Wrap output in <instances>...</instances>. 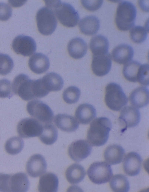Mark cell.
<instances>
[{"instance_id": "1", "label": "cell", "mask_w": 149, "mask_h": 192, "mask_svg": "<svg viewBox=\"0 0 149 192\" xmlns=\"http://www.w3.org/2000/svg\"><path fill=\"white\" fill-rule=\"evenodd\" d=\"M112 123L108 118L100 117L95 119L91 123L87 131V141L91 145L100 146L107 142Z\"/></svg>"}, {"instance_id": "2", "label": "cell", "mask_w": 149, "mask_h": 192, "mask_svg": "<svg viewBox=\"0 0 149 192\" xmlns=\"http://www.w3.org/2000/svg\"><path fill=\"white\" fill-rule=\"evenodd\" d=\"M47 7L54 12L58 19L63 26L68 27L76 26L79 19L78 12L70 4L60 1H47Z\"/></svg>"}, {"instance_id": "3", "label": "cell", "mask_w": 149, "mask_h": 192, "mask_svg": "<svg viewBox=\"0 0 149 192\" xmlns=\"http://www.w3.org/2000/svg\"><path fill=\"white\" fill-rule=\"evenodd\" d=\"M137 10L132 3L127 1L120 2L117 7L115 22L118 28L122 31H127L134 25Z\"/></svg>"}, {"instance_id": "4", "label": "cell", "mask_w": 149, "mask_h": 192, "mask_svg": "<svg viewBox=\"0 0 149 192\" xmlns=\"http://www.w3.org/2000/svg\"><path fill=\"white\" fill-rule=\"evenodd\" d=\"M105 101L110 109L118 111L127 104L128 98L120 85L111 82L106 87Z\"/></svg>"}, {"instance_id": "5", "label": "cell", "mask_w": 149, "mask_h": 192, "mask_svg": "<svg viewBox=\"0 0 149 192\" xmlns=\"http://www.w3.org/2000/svg\"><path fill=\"white\" fill-rule=\"evenodd\" d=\"M53 11L48 7L40 8L36 15L38 30L42 35H47L52 34L55 30L57 21Z\"/></svg>"}, {"instance_id": "6", "label": "cell", "mask_w": 149, "mask_h": 192, "mask_svg": "<svg viewBox=\"0 0 149 192\" xmlns=\"http://www.w3.org/2000/svg\"><path fill=\"white\" fill-rule=\"evenodd\" d=\"M12 85L13 94L18 95L23 100L29 101L36 98L34 80L30 79L26 75L22 73L17 75L14 79Z\"/></svg>"}, {"instance_id": "7", "label": "cell", "mask_w": 149, "mask_h": 192, "mask_svg": "<svg viewBox=\"0 0 149 192\" xmlns=\"http://www.w3.org/2000/svg\"><path fill=\"white\" fill-rule=\"evenodd\" d=\"M29 114L42 123H51L53 121L54 113L49 107L38 100L29 101L26 105Z\"/></svg>"}, {"instance_id": "8", "label": "cell", "mask_w": 149, "mask_h": 192, "mask_svg": "<svg viewBox=\"0 0 149 192\" xmlns=\"http://www.w3.org/2000/svg\"><path fill=\"white\" fill-rule=\"evenodd\" d=\"M87 174L93 183L100 184L108 182L113 175L110 165L104 162H97L92 163L88 168Z\"/></svg>"}, {"instance_id": "9", "label": "cell", "mask_w": 149, "mask_h": 192, "mask_svg": "<svg viewBox=\"0 0 149 192\" xmlns=\"http://www.w3.org/2000/svg\"><path fill=\"white\" fill-rule=\"evenodd\" d=\"M43 125L35 118H26L21 120L17 125L18 135L24 138L39 137L42 131Z\"/></svg>"}, {"instance_id": "10", "label": "cell", "mask_w": 149, "mask_h": 192, "mask_svg": "<svg viewBox=\"0 0 149 192\" xmlns=\"http://www.w3.org/2000/svg\"><path fill=\"white\" fill-rule=\"evenodd\" d=\"M12 46L16 53L24 56L31 55L35 52L37 47L36 42L32 37L23 35L15 38Z\"/></svg>"}, {"instance_id": "11", "label": "cell", "mask_w": 149, "mask_h": 192, "mask_svg": "<svg viewBox=\"0 0 149 192\" xmlns=\"http://www.w3.org/2000/svg\"><path fill=\"white\" fill-rule=\"evenodd\" d=\"M92 146L85 140L80 139L73 142L69 146L68 153L70 157L76 162L81 161L91 154Z\"/></svg>"}, {"instance_id": "12", "label": "cell", "mask_w": 149, "mask_h": 192, "mask_svg": "<svg viewBox=\"0 0 149 192\" xmlns=\"http://www.w3.org/2000/svg\"><path fill=\"white\" fill-rule=\"evenodd\" d=\"M140 119V113L138 109L131 106L125 107L121 111L119 118L120 124L124 127L122 131L123 132L127 128L135 127Z\"/></svg>"}, {"instance_id": "13", "label": "cell", "mask_w": 149, "mask_h": 192, "mask_svg": "<svg viewBox=\"0 0 149 192\" xmlns=\"http://www.w3.org/2000/svg\"><path fill=\"white\" fill-rule=\"evenodd\" d=\"M112 64L111 56L107 53L101 55H93L91 67L93 73L98 76L107 74L110 70Z\"/></svg>"}, {"instance_id": "14", "label": "cell", "mask_w": 149, "mask_h": 192, "mask_svg": "<svg viewBox=\"0 0 149 192\" xmlns=\"http://www.w3.org/2000/svg\"><path fill=\"white\" fill-rule=\"evenodd\" d=\"M47 168V164L44 157L39 154L32 155L26 164L27 173L30 177H37L45 173Z\"/></svg>"}, {"instance_id": "15", "label": "cell", "mask_w": 149, "mask_h": 192, "mask_svg": "<svg viewBox=\"0 0 149 192\" xmlns=\"http://www.w3.org/2000/svg\"><path fill=\"white\" fill-rule=\"evenodd\" d=\"M142 159L138 153L132 152L127 154L125 157L123 168L125 173L130 176L138 175L141 169Z\"/></svg>"}, {"instance_id": "16", "label": "cell", "mask_w": 149, "mask_h": 192, "mask_svg": "<svg viewBox=\"0 0 149 192\" xmlns=\"http://www.w3.org/2000/svg\"><path fill=\"white\" fill-rule=\"evenodd\" d=\"M134 52L130 45L125 44L116 47L111 53V57L115 62L124 64L129 62L133 58Z\"/></svg>"}, {"instance_id": "17", "label": "cell", "mask_w": 149, "mask_h": 192, "mask_svg": "<svg viewBox=\"0 0 149 192\" xmlns=\"http://www.w3.org/2000/svg\"><path fill=\"white\" fill-rule=\"evenodd\" d=\"M29 68L33 72L40 74L46 71L50 66L48 57L39 53L34 54L29 58L28 61Z\"/></svg>"}, {"instance_id": "18", "label": "cell", "mask_w": 149, "mask_h": 192, "mask_svg": "<svg viewBox=\"0 0 149 192\" xmlns=\"http://www.w3.org/2000/svg\"><path fill=\"white\" fill-rule=\"evenodd\" d=\"M54 121L58 128L67 132H74L79 127V123L76 119L66 114H58L55 116Z\"/></svg>"}, {"instance_id": "19", "label": "cell", "mask_w": 149, "mask_h": 192, "mask_svg": "<svg viewBox=\"0 0 149 192\" xmlns=\"http://www.w3.org/2000/svg\"><path fill=\"white\" fill-rule=\"evenodd\" d=\"M96 116L95 107L92 105L87 103L79 105L75 113V118L79 123L84 125L89 123Z\"/></svg>"}, {"instance_id": "20", "label": "cell", "mask_w": 149, "mask_h": 192, "mask_svg": "<svg viewBox=\"0 0 149 192\" xmlns=\"http://www.w3.org/2000/svg\"><path fill=\"white\" fill-rule=\"evenodd\" d=\"M58 179L54 174L47 173L40 177L38 190L41 192H56L58 191Z\"/></svg>"}, {"instance_id": "21", "label": "cell", "mask_w": 149, "mask_h": 192, "mask_svg": "<svg viewBox=\"0 0 149 192\" xmlns=\"http://www.w3.org/2000/svg\"><path fill=\"white\" fill-rule=\"evenodd\" d=\"M125 154L124 149L120 145L113 144L108 146L104 153L105 161L110 165H114L121 162Z\"/></svg>"}, {"instance_id": "22", "label": "cell", "mask_w": 149, "mask_h": 192, "mask_svg": "<svg viewBox=\"0 0 149 192\" xmlns=\"http://www.w3.org/2000/svg\"><path fill=\"white\" fill-rule=\"evenodd\" d=\"M87 48L86 42L79 37L72 39L69 42L67 47L68 51L70 56L76 59L83 57L86 53Z\"/></svg>"}, {"instance_id": "23", "label": "cell", "mask_w": 149, "mask_h": 192, "mask_svg": "<svg viewBox=\"0 0 149 192\" xmlns=\"http://www.w3.org/2000/svg\"><path fill=\"white\" fill-rule=\"evenodd\" d=\"M149 90L144 87H140L134 90L129 96L131 104L137 108H141L149 103Z\"/></svg>"}, {"instance_id": "24", "label": "cell", "mask_w": 149, "mask_h": 192, "mask_svg": "<svg viewBox=\"0 0 149 192\" xmlns=\"http://www.w3.org/2000/svg\"><path fill=\"white\" fill-rule=\"evenodd\" d=\"M79 26L82 33L86 35H93L96 34L100 29V21L95 16H87L81 19Z\"/></svg>"}, {"instance_id": "25", "label": "cell", "mask_w": 149, "mask_h": 192, "mask_svg": "<svg viewBox=\"0 0 149 192\" xmlns=\"http://www.w3.org/2000/svg\"><path fill=\"white\" fill-rule=\"evenodd\" d=\"M30 183L27 175L23 173H18L11 175L9 182L10 192H26Z\"/></svg>"}, {"instance_id": "26", "label": "cell", "mask_w": 149, "mask_h": 192, "mask_svg": "<svg viewBox=\"0 0 149 192\" xmlns=\"http://www.w3.org/2000/svg\"><path fill=\"white\" fill-rule=\"evenodd\" d=\"M41 78L45 87L49 92L60 91L63 87L64 82L62 78L55 73H49Z\"/></svg>"}, {"instance_id": "27", "label": "cell", "mask_w": 149, "mask_h": 192, "mask_svg": "<svg viewBox=\"0 0 149 192\" xmlns=\"http://www.w3.org/2000/svg\"><path fill=\"white\" fill-rule=\"evenodd\" d=\"M86 175L85 170L81 165L74 163L67 169L65 175L68 181L71 184H77L84 179Z\"/></svg>"}, {"instance_id": "28", "label": "cell", "mask_w": 149, "mask_h": 192, "mask_svg": "<svg viewBox=\"0 0 149 192\" xmlns=\"http://www.w3.org/2000/svg\"><path fill=\"white\" fill-rule=\"evenodd\" d=\"M89 47L93 55H101L108 52L109 43L107 38L101 35H96L91 39Z\"/></svg>"}, {"instance_id": "29", "label": "cell", "mask_w": 149, "mask_h": 192, "mask_svg": "<svg viewBox=\"0 0 149 192\" xmlns=\"http://www.w3.org/2000/svg\"><path fill=\"white\" fill-rule=\"evenodd\" d=\"M58 137L57 129L51 123L43 125L42 132L39 136L40 141L46 145H51L56 141Z\"/></svg>"}, {"instance_id": "30", "label": "cell", "mask_w": 149, "mask_h": 192, "mask_svg": "<svg viewBox=\"0 0 149 192\" xmlns=\"http://www.w3.org/2000/svg\"><path fill=\"white\" fill-rule=\"evenodd\" d=\"M112 190L116 192H127L130 189L129 180L125 175L116 174L111 179L109 182Z\"/></svg>"}, {"instance_id": "31", "label": "cell", "mask_w": 149, "mask_h": 192, "mask_svg": "<svg viewBox=\"0 0 149 192\" xmlns=\"http://www.w3.org/2000/svg\"><path fill=\"white\" fill-rule=\"evenodd\" d=\"M141 63L136 60H132L124 66L123 74L125 78L130 82H137V76Z\"/></svg>"}, {"instance_id": "32", "label": "cell", "mask_w": 149, "mask_h": 192, "mask_svg": "<svg viewBox=\"0 0 149 192\" xmlns=\"http://www.w3.org/2000/svg\"><path fill=\"white\" fill-rule=\"evenodd\" d=\"M24 146L23 140L18 137H13L6 142L5 148L6 152L11 155H15L20 152Z\"/></svg>"}, {"instance_id": "33", "label": "cell", "mask_w": 149, "mask_h": 192, "mask_svg": "<svg viewBox=\"0 0 149 192\" xmlns=\"http://www.w3.org/2000/svg\"><path fill=\"white\" fill-rule=\"evenodd\" d=\"M81 91L77 87L73 86L68 87L63 91V98L68 104H72L77 103L79 100Z\"/></svg>"}, {"instance_id": "34", "label": "cell", "mask_w": 149, "mask_h": 192, "mask_svg": "<svg viewBox=\"0 0 149 192\" xmlns=\"http://www.w3.org/2000/svg\"><path fill=\"white\" fill-rule=\"evenodd\" d=\"M148 31L144 27L137 26L133 27L130 31V35L132 40L134 43H140L146 39Z\"/></svg>"}, {"instance_id": "35", "label": "cell", "mask_w": 149, "mask_h": 192, "mask_svg": "<svg viewBox=\"0 0 149 192\" xmlns=\"http://www.w3.org/2000/svg\"><path fill=\"white\" fill-rule=\"evenodd\" d=\"M14 67L12 59L8 55L0 53V75H6L10 73Z\"/></svg>"}, {"instance_id": "36", "label": "cell", "mask_w": 149, "mask_h": 192, "mask_svg": "<svg viewBox=\"0 0 149 192\" xmlns=\"http://www.w3.org/2000/svg\"><path fill=\"white\" fill-rule=\"evenodd\" d=\"M137 82L143 86L149 85V65L145 64L141 65L137 76Z\"/></svg>"}, {"instance_id": "37", "label": "cell", "mask_w": 149, "mask_h": 192, "mask_svg": "<svg viewBox=\"0 0 149 192\" xmlns=\"http://www.w3.org/2000/svg\"><path fill=\"white\" fill-rule=\"evenodd\" d=\"M11 82L6 79L0 80V98H10L13 95Z\"/></svg>"}, {"instance_id": "38", "label": "cell", "mask_w": 149, "mask_h": 192, "mask_svg": "<svg viewBox=\"0 0 149 192\" xmlns=\"http://www.w3.org/2000/svg\"><path fill=\"white\" fill-rule=\"evenodd\" d=\"M12 9L8 4L0 3V20L6 21L11 16Z\"/></svg>"}, {"instance_id": "39", "label": "cell", "mask_w": 149, "mask_h": 192, "mask_svg": "<svg viewBox=\"0 0 149 192\" xmlns=\"http://www.w3.org/2000/svg\"><path fill=\"white\" fill-rule=\"evenodd\" d=\"M103 0H81L83 6L87 10L91 11L97 10L102 6Z\"/></svg>"}, {"instance_id": "40", "label": "cell", "mask_w": 149, "mask_h": 192, "mask_svg": "<svg viewBox=\"0 0 149 192\" xmlns=\"http://www.w3.org/2000/svg\"><path fill=\"white\" fill-rule=\"evenodd\" d=\"M11 175L0 173V191L10 192L9 182Z\"/></svg>"}]
</instances>
